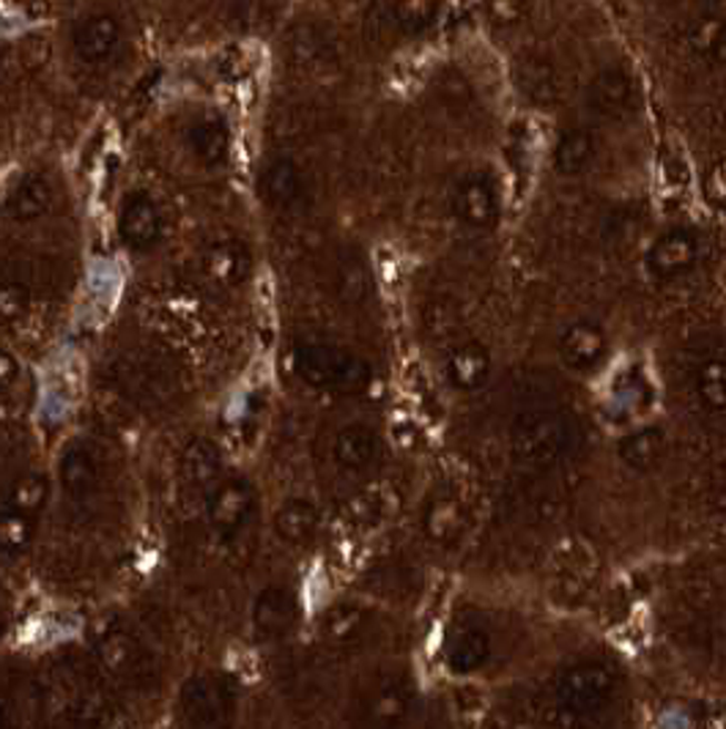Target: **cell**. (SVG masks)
<instances>
[{
	"label": "cell",
	"mask_w": 726,
	"mask_h": 729,
	"mask_svg": "<svg viewBox=\"0 0 726 729\" xmlns=\"http://www.w3.org/2000/svg\"><path fill=\"white\" fill-rule=\"evenodd\" d=\"M488 656H491V639L477 625L458 628L447 644V667L458 674L477 672L488 661Z\"/></svg>",
	"instance_id": "30bf717a"
},
{
	"label": "cell",
	"mask_w": 726,
	"mask_h": 729,
	"mask_svg": "<svg viewBox=\"0 0 726 729\" xmlns=\"http://www.w3.org/2000/svg\"><path fill=\"white\" fill-rule=\"evenodd\" d=\"M297 371L312 387L338 390V393L362 390L370 378L362 359L327 343H302L297 348Z\"/></svg>",
	"instance_id": "7a4b0ae2"
},
{
	"label": "cell",
	"mask_w": 726,
	"mask_h": 729,
	"mask_svg": "<svg viewBox=\"0 0 726 729\" xmlns=\"http://www.w3.org/2000/svg\"><path fill=\"white\" fill-rule=\"evenodd\" d=\"M47 500V483L39 474H26L9 489V511L17 513H37Z\"/></svg>",
	"instance_id": "f546056e"
},
{
	"label": "cell",
	"mask_w": 726,
	"mask_h": 729,
	"mask_svg": "<svg viewBox=\"0 0 726 729\" xmlns=\"http://www.w3.org/2000/svg\"><path fill=\"white\" fill-rule=\"evenodd\" d=\"M33 538L31 515L9 511L0 515V549L3 551H22Z\"/></svg>",
	"instance_id": "4dcf8cb0"
},
{
	"label": "cell",
	"mask_w": 726,
	"mask_h": 729,
	"mask_svg": "<svg viewBox=\"0 0 726 729\" xmlns=\"http://www.w3.org/2000/svg\"><path fill=\"white\" fill-rule=\"evenodd\" d=\"M263 193L275 206L297 204L302 195V174L291 159H277L263 174Z\"/></svg>",
	"instance_id": "44dd1931"
},
{
	"label": "cell",
	"mask_w": 726,
	"mask_h": 729,
	"mask_svg": "<svg viewBox=\"0 0 726 729\" xmlns=\"http://www.w3.org/2000/svg\"><path fill=\"white\" fill-rule=\"evenodd\" d=\"M318 526V515L307 502H288L277 515V532L291 543L310 541Z\"/></svg>",
	"instance_id": "83f0119b"
},
{
	"label": "cell",
	"mask_w": 726,
	"mask_h": 729,
	"mask_svg": "<svg viewBox=\"0 0 726 729\" xmlns=\"http://www.w3.org/2000/svg\"><path fill=\"white\" fill-rule=\"evenodd\" d=\"M379 453V439L368 425H346L335 439V459L346 470H365Z\"/></svg>",
	"instance_id": "e0dca14e"
},
{
	"label": "cell",
	"mask_w": 726,
	"mask_h": 729,
	"mask_svg": "<svg viewBox=\"0 0 726 729\" xmlns=\"http://www.w3.org/2000/svg\"><path fill=\"white\" fill-rule=\"evenodd\" d=\"M699 258V242L696 236L686 228L666 230L664 236L655 239L650 247V256H647V264H650V272L655 277H680L686 275L690 266Z\"/></svg>",
	"instance_id": "5b68a950"
},
{
	"label": "cell",
	"mask_w": 726,
	"mask_h": 729,
	"mask_svg": "<svg viewBox=\"0 0 726 729\" xmlns=\"http://www.w3.org/2000/svg\"><path fill=\"white\" fill-rule=\"evenodd\" d=\"M690 45L707 61L724 63L726 67V17L724 14H702L690 28Z\"/></svg>",
	"instance_id": "cb8c5ba5"
},
{
	"label": "cell",
	"mask_w": 726,
	"mask_h": 729,
	"mask_svg": "<svg viewBox=\"0 0 726 729\" xmlns=\"http://www.w3.org/2000/svg\"><path fill=\"white\" fill-rule=\"evenodd\" d=\"M595 157V138L587 129H568L554 151V165L563 176H578Z\"/></svg>",
	"instance_id": "ffe728a7"
},
{
	"label": "cell",
	"mask_w": 726,
	"mask_h": 729,
	"mask_svg": "<svg viewBox=\"0 0 726 729\" xmlns=\"http://www.w3.org/2000/svg\"><path fill=\"white\" fill-rule=\"evenodd\" d=\"M619 459L636 472H647L664 459L666 450V431L660 425H647V428L634 431L619 442Z\"/></svg>",
	"instance_id": "2e32d148"
},
{
	"label": "cell",
	"mask_w": 726,
	"mask_h": 729,
	"mask_svg": "<svg viewBox=\"0 0 726 729\" xmlns=\"http://www.w3.org/2000/svg\"><path fill=\"white\" fill-rule=\"evenodd\" d=\"M464 530V508L452 496H439L425 513V532L430 541L450 543Z\"/></svg>",
	"instance_id": "603a6c76"
},
{
	"label": "cell",
	"mask_w": 726,
	"mask_h": 729,
	"mask_svg": "<svg viewBox=\"0 0 726 729\" xmlns=\"http://www.w3.org/2000/svg\"><path fill=\"white\" fill-rule=\"evenodd\" d=\"M359 622H362V612H359V609L340 607L335 609L332 618H329V633H332L335 639H348L357 631Z\"/></svg>",
	"instance_id": "e575fe53"
},
{
	"label": "cell",
	"mask_w": 726,
	"mask_h": 729,
	"mask_svg": "<svg viewBox=\"0 0 726 729\" xmlns=\"http://www.w3.org/2000/svg\"><path fill=\"white\" fill-rule=\"evenodd\" d=\"M61 485L72 500H86L99 485V464L88 450L72 447L61 461Z\"/></svg>",
	"instance_id": "ac0fdd59"
},
{
	"label": "cell",
	"mask_w": 726,
	"mask_h": 729,
	"mask_svg": "<svg viewBox=\"0 0 726 729\" xmlns=\"http://www.w3.org/2000/svg\"><path fill=\"white\" fill-rule=\"evenodd\" d=\"M488 11H491L497 26L513 28L516 22H521L527 6H524V0H491V3H488Z\"/></svg>",
	"instance_id": "d590c367"
},
{
	"label": "cell",
	"mask_w": 726,
	"mask_h": 729,
	"mask_svg": "<svg viewBox=\"0 0 726 729\" xmlns=\"http://www.w3.org/2000/svg\"><path fill=\"white\" fill-rule=\"evenodd\" d=\"M217 470H220V461H217L215 450L209 444H192L185 455V472L192 483L203 485L211 483L217 477Z\"/></svg>",
	"instance_id": "1f68e13d"
},
{
	"label": "cell",
	"mask_w": 726,
	"mask_h": 729,
	"mask_svg": "<svg viewBox=\"0 0 726 729\" xmlns=\"http://www.w3.org/2000/svg\"><path fill=\"white\" fill-rule=\"evenodd\" d=\"M28 294L20 286H0V322H14L26 313Z\"/></svg>",
	"instance_id": "836d02e7"
},
{
	"label": "cell",
	"mask_w": 726,
	"mask_h": 729,
	"mask_svg": "<svg viewBox=\"0 0 726 729\" xmlns=\"http://www.w3.org/2000/svg\"><path fill=\"white\" fill-rule=\"evenodd\" d=\"M589 108L604 118H619L634 105V80L625 69L609 67L598 72L589 82Z\"/></svg>",
	"instance_id": "52a82bcc"
},
{
	"label": "cell",
	"mask_w": 726,
	"mask_h": 729,
	"mask_svg": "<svg viewBox=\"0 0 726 729\" xmlns=\"http://www.w3.org/2000/svg\"><path fill=\"white\" fill-rule=\"evenodd\" d=\"M0 631H3V612H0Z\"/></svg>",
	"instance_id": "ab89813d"
},
{
	"label": "cell",
	"mask_w": 726,
	"mask_h": 729,
	"mask_svg": "<svg viewBox=\"0 0 726 729\" xmlns=\"http://www.w3.org/2000/svg\"><path fill=\"white\" fill-rule=\"evenodd\" d=\"M705 200L716 209H726V159H718L710 170H707L705 184H702Z\"/></svg>",
	"instance_id": "d6a6232c"
},
{
	"label": "cell",
	"mask_w": 726,
	"mask_h": 729,
	"mask_svg": "<svg viewBox=\"0 0 726 729\" xmlns=\"http://www.w3.org/2000/svg\"><path fill=\"white\" fill-rule=\"evenodd\" d=\"M252 511V494L245 483L239 480H230V483L220 485L217 494L211 496V521L220 532H236L245 526V521L250 519Z\"/></svg>",
	"instance_id": "8fae6325"
},
{
	"label": "cell",
	"mask_w": 726,
	"mask_h": 729,
	"mask_svg": "<svg viewBox=\"0 0 726 729\" xmlns=\"http://www.w3.org/2000/svg\"><path fill=\"white\" fill-rule=\"evenodd\" d=\"M187 144H190L192 154L203 165H220L226 162L230 138L228 127L220 116H203L192 124L187 132Z\"/></svg>",
	"instance_id": "9a60e30c"
},
{
	"label": "cell",
	"mask_w": 726,
	"mask_h": 729,
	"mask_svg": "<svg viewBox=\"0 0 726 729\" xmlns=\"http://www.w3.org/2000/svg\"><path fill=\"white\" fill-rule=\"evenodd\" d=\"M14 378H17L14 359H11L6 352H0V390L11 387V384H14Z\"/></svg>",
	"instance_id": "74e56055"
},
{
	"label": "cell",
	"mask_w": 726,
	"mask_h": 729,
	"mask_svg": "<svg viewBox=\"0 0 726 729\" xmlns=\"http://www.w3.org/2000/svg\"><path fill=\"white\" fill-rule=\"evenodd\" d=\"M74 52L88 63H102L121 45V22L113 14H88L72 33Z\"/></svg>",
	"instance_id": "8992f818"
},
{
	"label": "cell",
	"mask_w": 726,
	"mask_h": 729,
	"mask_svg": "<svg viewBox=\"0 0 726 729\" xmlns=\"http://www.w3.org/2000/svg\"><path fill=\"white\" fill-rule=\"evenodd\" d=\"M294 620V598L288 595L286 590H269L263 592L261 601H258L256 609V622L258 631L269 633H282Z\"/></svg>",
	"instance_id": "d4e9b609"
},
{
	"label": "cell",
	"mask_w": 726,
	"mask_h": 729,
	"mask_svg": "<svg viewBox=\"0 0 726 729\" xmlns=\"http://www.w3.org/2000/svg\"><path fill=\"white\" fill-rule=\"evenodd\" d=\"M392 17L404 33H422L439 17V0H395Z\"/></svg>",
	"instance_id": "4316f807"
},
{
	"label": "cell",
	"mask_w": 726,
	"mask_h": 729,
	"mask_svg": "<svg viewBox=\"0 0 726 729\" xmlns=\"http://www.w3.org/2000/svg\"><path fill=\"white\" fill-rule=\"evenodd\" d=\"M559 354H563L565 365L574 371H589L604 359L606 354V335L598 324L593 322H576L565 329L563 341H559Z\"/></svg>",
	"instance_id": "9c48e42d"
},
{
	"label": "cell",
	"mask_w": 726,
	"mask_h": 729,
	"mask_svg": "<svg viewBox=\"0 0 726 729\" xmlns=\"http://www.w3.org/2000/svg\"><path fill=\"white\" fill-rule=\"evenodd\" d=\"M3 725H6V708L0 705V727H3Z\"/></svg>",
	"instance_id": "f35d334b"
},
{
	"label": "cell",
	"mask_w": 726,
	"mask_h": 729,
	"mask_svg": "<svg viewBox=\"0 0 726 729\" xmlns=\"http://www.w3.org/2000/svg\"><path fill=\"white\" fill-rule=\"evenodd\" d=\"M52 204V187L44 176H26L9 195V217L14 219H37L50 209Z\"/></svg>",
	"instance_id": "d6986e66"
},
{
	"label": "cell",
	"mask_w": 726,
	"mask_h": 729,
	"mask_svg": "<svg viewBox=\"0 0 726 729\" xmlns=\"http://www.w3.org/2000/svg\"><path fill=\"white\" fill-rule=\"evenodd\" d=\"M614 693V672L606 663L584 661L570 667L568 672L559 678L557 697L563 708L574 716L595 713L604 708Z\"/></svg>",
	"instance_id": "3957f363"
},
{
	"label": "cell",
	"mask_w": 726,
	"mask_h": 729,
	"mask_svg": "<svg viewBox=\"0 0 726 729\" xmlns=\"http://www.w3.org/2000/svg\"><path fill=\"white\" fill-rule=\"evenodd\" d=\"M102 658L110 669H121L123 663H129V644L123 639H110L108 644L102 648Z\"/></svg>",
	"instance_id": "8d00e7d4"
},
{
	"label": "cell",
	"mask_w": 726,
	"mask_h": 729,
	"mask_svg": "<svg viewBox=\"0 0 726 729\" xmlns=\"http://www.w3.org/2000/svg\"><path fill=\"white\" fill-rule=\"evenodd\" d=\"M518 88L524 91V97L533 99L535 105H551L559 99V75L554 69L551 61L540 56H529L518 63L516 72Z\"/></svg>",
	"instance_id": "5bb4252c"
},
{
	"label": "cell",
	"mask_w": 726,
	"mask_h": 729,
	"mask_svg": "<svg viewBox=\"0 0 726 729\" xmlns=\"http://www.w3.org/2000/svg\"><path fill=\"white\" fill-rule=\"evenodd\" d=\"M570 436H574V428L563 412L529 408V412L518 414V420L513 423V459L524 470H548L568 453Z\"/></svg>",
	"instance_id": "6da1fadb"
},
{
	"label": "cell",
	"mask_w": 726,
	"mask_h": 729,
	"mask_svg": "<svg viewBox=\"0 0 726 729\" xmlns=\"http://www.w3.org/2000/svg\"><path fill=\"white\" fill-rule=\"evenodd\" d=\"M206 272L217 286H236L247 275V256L239 245H220L206 258Z\"/></svg>",
	"instance_id": "484cf974"
},
{
	"label": "cell",
	"mask_w": 726,
	"mask_h": 729,
	"mask_svg": "<svg viewBox=\"0 0 726 729\" xmlns=\"http://www.w3.org/2000/svg\"><path fill=\"white\" fill-rule=\"evenodd\" d=\"M118 230H121L123 245L143 250L157 242L159 230H162V217H159L157 204L149 195H132L123 204L121 217H118Z\"/></svg>",
	"instance_id": "ba28073f"
},
{
	"label": "cell",
	"mask_w": 726,
	"mask_h": 729,
	"mask_svg": "<svg viewBox=\"0 0 726 729\" xmlns=\"http://www.w3.org/2000/svg\"><path fill=\"white\" fill-rule=\"evenodd\" d=\"M447 373H450V382L456 384L458 390H477L486 384L488 373H491V354L483 343L471 341L458 346L456 352L447 359Z\"/></svg>",
	"instance_id": "7c38bea8"
},
{
	"label": "cell",
	"mask_w": 726,
	"mask_h": 729,
	"mask_svg": "<svg viewBox=\"0 0 726 729\" xmlns=\"http://www.w3.org/2000/svg\"><path fill=\"white\" fill-rule=\"evenodd\" d=\"M452 211L466 228L488 230L499 219V193L486 174L464 176L452 189Z\"/></svg>",
	"instance_id": "277c9868"
},
{
	"label": "cell",
	"mask_w": 726,
	"mask_h": 729,
	"mask_svg": "<svg viewBox=\"0 0 726 729\" xmlns=\"http://www.w3.org/2000/svg\"><path fill=\"white\" fill-rule=\"evenodd\" d=\"M696 395L710 412H726V357H710L696 367Z\"/></svg>",
	"instance_id": "7402d4cb"
},
{
	"label": "cell",
	"mask_w": 726,
	"mask_h": 729,
	"mask_svg": "<svg viewBox=\"0 0 726 729\" xmlns=\"http://www.w3.org/2000/svg\"><path fill=\"white\" fill-rule=\"evenodd\" d=\"M370 716L376 725H398L409 713V693L400 686H384L370 699Z\"/></svg>",
	"instance_id": "f1b7e54d"
},
{
	"label": "cell",
	"mask_w": 726,
	"mask_h": 729,
	"mask_svg": "<svg viewBox=\"0 0 726 729\" xmlns=\"http://www.w3.org/2000/svg\"><path fill=\"white\" fill-rule=\"evenodd\" d=\"M185 710L195 725H217L230 710L228 691L217 680H195L185 691Z\"/></svg>",
	"instance_id": "4fadbf2b"
}]
</instances>
